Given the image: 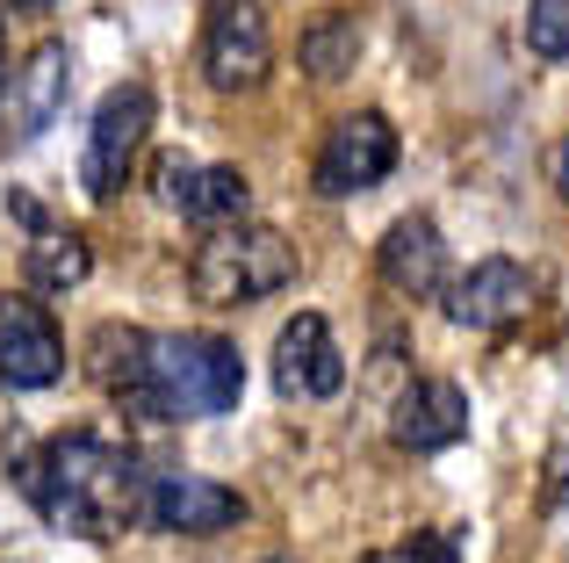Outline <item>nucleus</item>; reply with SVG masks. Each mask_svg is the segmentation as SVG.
Returning a JSON list of instances; mask_svg holds the SVG:
<instances>
[{
    "instance_id": "nucleus-17",
    "label": "nucleus",
    "mask_w": 569,
    "mask_h": 563,
    "mask_svg": "<svg viewBox=\"0 0 569 563\" xmlns=\"http://www.w3.org/2000/svg\"><path fill=\"white\" fill-rule=\"evenodd\" d=\"M303 72L310 80H347L353 72V58H361V22H353L347 8H332V14H318V22L303 29Z\"/></svg>"
},
{
    "instance_id": "nucleus-15",
    "label": "nucleus",
    "mask_w": 569,
    "mask_h": 563,
    "mask_svg": "<svg viewBox=\"0 0 569 563\" xmlns=\"http://www.w3.org/2000/svg\"><path fill=\"white\" fill-rule=\"evenodd\" d=\"M144 354H152V333L144 325H94V339H87V368H94V383L123 405V419H130V405H138V391H144Z\"/></svg>"
},
{
    "instance_id": "nucleus-23",
    "label": "nucleus",
    "mask_w": 569,
    "mask_h": 563,
    "mask_svg": "<svg viewBox=\"0 0 569 563\" xmlns=\"http://www.w3.org/2000/svg\"><path fill=\"white\" fill-rule=\"evenodd\" d=\"M274 563H289V556H274Z\"/></svg>"
},
{
    "instance_id": "nucleus-11",
    "label": "nucleus",
    "mask_w": 569,
    "mask_h": 563,
    "mask_svg": "<svg viewBox=\"0 0 569 563\" xmlns=\"http://www.w3.org/2000/svg\"><path fill=\"white\" fill-rule=\"evenodd\" d=\"M461 434H469V397L447 376H411L397 391V405H389V441H397L403 455H440V448H455Z\"/></svg>"
},
{
    "instance_id": "nucleus-20",
    "label": "nucleus",
    "mask_w": 569,
    "mask_h": 563,
    "mask_svg": "<svg viewBox=\"0 0 569 563\" xmlns=\"http://www.w3.org/2000/svg\"><path fill=\"white\" fill-rule=\"evenodd\" d=\"M556 188H562V203H569V138L556 145Z\"/></svg>"
},
{
    "instance_id": "nucleus-14",
    "label": "nucleus",
    "mask_w": 569,
    "mask_h": 563,
    "mask_svg": "<svg viewBox=\"0 0 569 563\" xmlns=\"http://www.w3.org/2000/svg\"><path fill=\"white\" fill-rule=\"evenodd\" d=\"M159 196H167V210H181L188 225L217 231V225H231V217H246L252 181H246L238 167H194V159H167V167H159Z\"/></svg>"
},
{
    "instance_id": "nucleus-16",
    "label": "nucleus",
    "mask_w": 569,
    "mask_h": 563,
    "mask_svg": "<svg viewBox=\"0 0 569 563\" xmlns=\"http://www.w3.org/2000/svg\"><path fill=\"white\" fill-rule=\"evenodd\" d=\"M22 275H29L37 296H66V289H80V282L94 275V254H87L80 231H51L43 225L37 239L22 246Z\"/></svg>"
},
{
    "instance_id": "nucleus-18",
    "label": "nucleus",
    "mask_w": 569,
    "mask_h": 563,
    "mask_svg": "<svg viewBox=\"0 0 569 563\" xmlns=\"http://www.w3.org/2000/svg\"><path fill=\"white\" fill-rule=\"evenodd\" d=\"M527 51L533 58H569V0H527Z\"/></svg>"
},
{
    "instance_id": "nucleus-3",
    "label": "nucleus",
    "mask_w": 569,
    "mask_h": 563,
    "mask_svg": "<svg viewBox=\"0 0 569 563\" xmlns=\"http://www.w3.org/2000/svg\"><path fill=\"white\" fill-rule=\"evenodd\" d=\"M289 282H296V246L274 225H246V217L202 231V246L188 260V289L209 310H246L260 296H281Z\"/></svg>"
},
{
    "instance_id": "nucleus-4",
    "label": "nucleus",
    "mask_w": 569,
    "mask_h": 563,
    "mask_svg": "<svg viewBox=\"0 0 569 563\" xmlns=\"http://www.w3.org/2000/svg\"><path fill=\"white\" fill-rule=\"evenodd\" d=\"M202 80L217 95H252L274 72V29H267L260 0H209L202 14Z\"/></svg>"
},
{
    "instance_id": "nucleus-13",
    "label": "nucleus",
    "mask_w": 569,
    "mask_h": 563,
    "mask_svg": "<svg viewBox=\"0 0 569 563\" xmlns=\"http://www.w3.org/2000/svg\"><path fill=\"white\" fill-rule=\"evenodd\" d=\"M376 268L397 296H411V304H432V296H447V282H455V268H447V239L432 217H397V225L382 231L376 246Z\"/></svg>"
},
{
    "instance_id": "nucleus-9",
    "label": "nucleus",
    "mask_w": 569,
    "mask_h": 563,
    "mask_svg": "<svg viewBox=\"0 0 569 563\" xmlns=\"http://www.w3.org/2000/svg\"><path fill=\"white\" fill-rule=\"evenodd\" d=\"M440 304H447V318H455L461 333H512V325L533 310V275L519 268V260L490 254V260H476L469 275L447 282Z\"/></svg>"
},
{
    "instance_id": "nucleus-22",
    "label": "nucleus",
    "mask_w": 569,
    "mask_h": 563,
    "mask_svg": "<svg viewBox=\"0 0 569 563\" xmlns=\"http://www.w3.org/2000/svg\"><path fill=\"white\" fill-rule=\"evenodd\" d=\"M14 8H51V0H14Z\"/></svg>"
},
{
    "instance_id": "nucleus-6",
    "label": "nucleus",
    "mask_w": 569,
    "mask_h": 563,
    "mask_svg": "<svg viewBox=\"0 0 569 563\" xmlns=\"http://www.w3.org/2000/svg\"><path fill=\"white\" fill-rule=\"evenodd\" d=\"M397 174V130H389L382 109H361V116H339L318 145V196H368L376 181Z\"/></svg>"
},
{
    "instance_id": "nucleus-5",
    "label": "nucleus",
    "mask_w": 569,
    "mask_h": 563,
    "mask_svg": "<svg viewBox=\"0 0 569 563\" xmlns=\"http://www.w3.org/2000/svg\"><path fill=\"white\" fill-rule=\"evenodd\" d=\"M144 138H152V87H144V80L109 87L101 109H94V124H87V152H80V188H87V196L109 203L116 188L130 181Z\"/></svg>"
},
{
    "instance_id": "nucleus-1",
    "label": "nucleus",
    "mask_w": 569,
    "mask_h": 563,
    "mask_svg": "<svg viewBox=\"0 0 569 563\" xmlns=\"http://www.w3.org/2000/svg\"><path fill=\"white\" fill-rule=\"evenodd\" d=\"M8 477L58 535L80 542H116L144 521V455L101 434H51V441H22L8 455Z\"/></svg>"
},
{
    "instance_id": "nucleus-8",
    "label": "nucleus",
    "mask_w": 569,
    "mask_h": 563,
    "mask_svg": "<svg viewBox=\"0 0 569 563\" xmlns=\"http://www.w3.org/2000/svg\"><path fill=\"white\" fill-rule=\"evenodd\" d=\"M58 376H66V333L37 304V289L0 296V383L8 391H51Z\"/></svg>"
},
{
    "instance_id": "nucleus-2",
    "label": "nucleus",
    "mask_w": 569,
    "mask_h": 563,
    "mask_svg": "<svg viewBox=\"0 0 569 563\" xmlns=\"http://www.w3.org/2000/svg\"><path fill=\"white\" fill-rule=\"evenodd\" d=\"M246 397V362L223 333H152L144 354V391L130 405L138 426H181V419H223Z\"/></svg>"
},
{
    "instance_id": "nucleus-21",
    "label": "nucleus",
    "mask_w": 569,
    "mask_h": 563,
    "mask_svg": "<svg viewBox=\"0 0 569 563\" xmlns=\"http://www.w3.org/2000/svg\"><path fill=\"white\" fill-rule=\"evenodd\" d=\"M0 95H8V29H0Z\"/></svg>"
},
{
    "instance_id": "nucleus-7",
    "label": "nucleus",
    "mask_w": 569,
    "mask_h": 563,
    "mask_svg": "<svg viewBox=\"0 0 569 563\" xmlns=\"http://www.w3.org/2000/svg\"><path fill=\"white\" fill-rule=\"evenodd\" d=\"M274 391L289 397V405H318V397L347 391V354H339L332 325H325L318 310H296L274 333Z\"/></svg>"
},
{
    "instance_id": "nucleus-19",
    "label": "nucleus",
    "mask_w": 569,
    "mask_h": 563,
    "mask_svg": "<svg viewBox=\"0 0 569 563\" xmlns=\"http://www.w3.org/2000/svg\"><path fill=\"white\" fill-rule=\"evenodd\" d=\"M361 563H461V550L447 535H411V542H389V550H368Z\"/></svg>"
},
{
    "instance_id": "nucleus-10",
    "label": "nucleus",
    "mask_w": 569,
    "mask_h": 563,
    "mask_svg": "<svg viewBox=\"0 0 569 563\" xmlns=\"http://www.w3.org/2000/svg\"><path fill=\"white\" fill-rule=\"evenodd\" d=\"M144 521L159 527V535H223V527L246 521V498L231 492V484L217 477H194V470H167V477H152V492H144Z\"/></svg>"
},
{
    "instance_id": "nucleus-12",
    "label": "nucleus",
    "mask_w": 569,
    "mask_h": 563,
    "mask_svg": "<svg viewBox=\"0 0 569 563\" xmlns=\"http://www.w3.org/2000/svg\"><path fill=\"white\" fill-rule=\"evenodd\" d=\"M66 95H72V51L58 37H43L37 51L8 72V138L37 145L43 130L66 116Z\"/></svg>"
}]
</instances>
